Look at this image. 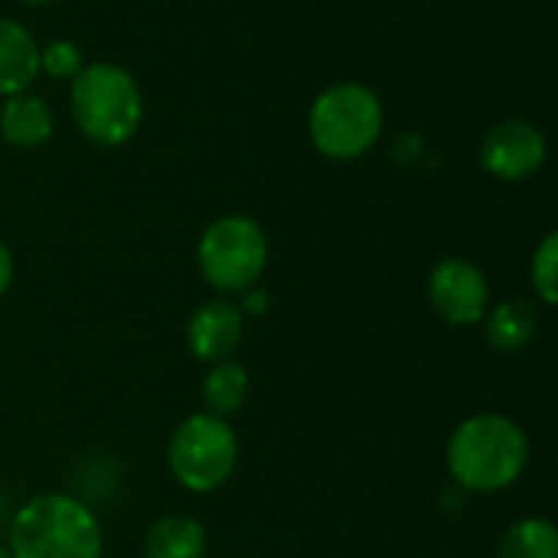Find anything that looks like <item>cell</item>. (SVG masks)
<instances>
[{
  "instance_id": "1",
  "label": "cell",
  "mask_w": 558,
  "mask_h": 558,
  "mask_svg": "<svg viewBox=\"0 0 558 558\" xmlns=\"http://www.w3.org/2000/svg\"><path fill=\"white\" fill-rule=\"evenodd\" d=\"M533 448L523 425L504 412L468 415L445 445V468L464 494L494 497L517 487L530 468Z\"/></svg>"
},
{
  "instance_id": "2",
  "label": "cell",
  "mask_w": 558,
  "mask_h": 558,
  "mask_svg": "<svg viewBox=\"0 0 558 558\" xmlns=\"http://www.w3.org/2000/svg\"><path fill=\"white\" fill-rule=\"evenodd\" d=\"M10 558H101L105 533L88 504L72 494H36L16 507L7 533Z\"/></svg>"
},
{
  "instance_id": "3",
  "label": "cell",
  "mask_w": 558,
  "mask_h": 558,
  "mask_svg": "<svg viewBox=\"0 0 558 558\" xmlns=\"http://www.w3.org/2000/svg\"><path fill=\"white\" fill-rule=\"evenodd\" d=\"M69 114L78 134L95 147H124L144 121L137 78L118 62H85L69 82Z\"/></svg>"
},
{
  "instance_id": "4",
  "label": "cell",
  "mask_w": 558,
  "mask_h": 558,
  "mask_svg": "<svg viewBox=\"0 0 558 558\" xmlns=\"http://www.w3.org/2000/svg\"><path fill=\"white\" fill-rule=\"evenodd\" d=\"M386 128V108L376 88L363 82H333L311 101L307 134L317 154L337 163L366 157Z\"/></svg>"
},
{
  "instance_id": "5",
  "label": "cell",
  "mask_w": 558,
  "mask_h": 558,
  "mask_svg": "<svg viewBox=\"0 0 558 558\" xmlns=\"http://www.w3.org/2000/svg\"><path fill=\"white\" fill-rule=\"evenodd\" d=\"M271 262V242L258 219L229 213L213 219L196 242V265L216 298H239L262 284Z\"/></svg>"
},
{
  "instance_id": "6",
  "label": "cell",
  "mask_w": 558,
  "mask_h": 558,
  "mask_svg": "<svg viewBox=\"0 0 558 558\" xmlns=\"http://www.w3.org/2000/svg\"><path fill=\"white\" fill-rule=\"evenodd\" d=\"M170 477L196 497L222 490L239 471V435L229 418L213 412L186 415L167 441Z\"/></svg>"
},
{
  "instance_id": "7",
  "label": "cell",
  "mask_w": 558,
  "mask_h": 558,
  "mask_svg": "<svg viewBox=\"0 0 558 558\" xmlns=\"http://www.w3.org/2000/svg\"><path fill=\"white\" fill-rule=\"evenodd\" d=\"M428 304L435 311V317L448 327H477L484 324L490 304H494V291H490V278L484 275V268L464 255H448L441 262H435V268L428 271Z\"/></svg>"
},
{
  "instance_id": "8",
  "label": "cell",
  "mask_w": 558,
  "mask_h": 558,
  "mask_svg": "<svg viewBox=\"0 0 558 558\" xmlns=\"http://www.w3.org/2000/svg\"><path fill=\"white\" fill-rule=\"evenodd\" d=\"M549 157V141L543 128L530 118L497 121L477 147V163L487 177L500 183H523L543 170Z\"/></svg>"
},
{
  "instance_id": "9",
  "label": "cell",
  "mask_w": 558,
  "mask_h": 558,
  "mask_svg": "<svg viewBox=\"0 0 558 558\" xmlns=\"http://www.w3.org/2000/svg\"><path fill=\"white\" fill-rule=\"evenodd\" d=\"M183 340L190 356L206 366L232 360L245 340V314L232 298H209L190 314Z\"/></svg>"
},
{
  "instance_id": "10",
  "label": "cell",
  "mask_w": 558,
  "mask_h": 558,
  "mask_svg": "<svg viewBox=\"0 0 558 558\" xmlns=\"http://www.w3.org/2000/svg\"><path fill=\"white\" fill-rule=\"evenodd\" d=\"M56 134V114L36 92H16L0 98V137L16 150H36Z\"/></svg>"
},
{
  "instance_id": "11",
  "label": "cell",
  "mask_w": 558,
  "mask_h": 558,
  "mask_svg": "<svg viewBox=\"0 0 558 558\" xmlns=\"http://www.w3.org/2000/svg\"><path fill=\"white\" fill-rule=\"evenodd\" d=\"M539 330V304L530 298H507L490 304L487 317H484V337L490 343V350L504 353V356H517L523 353Z\"/></svg>"
},
{
  "instance_id": "12",
  "label": "cell",
  "mask_w": 558,
  "mask_h": 558,
  "mask_svg": "<svg viewBox=\"0 0 558 558\" xmlns=\"http://www.w3.org/2000/svg\"><path fill=\"white\" fill-rule=\"evenodd\" d=\"M39 75V43L20 20L0 16V98L26 92Z\"/></svg>"
},
{
  "instance_id": "13",
  "label": "cell",
  "mask_w": 558,
  "mask_h": 558,
  "mask_svg": "<svg viewBox=\"0 0 558 558\" xmlns=\"http://www.w3.org/2000/svg\"><path fill=\"white\" fill-rule=\"evenodd\" d=\"M206 526L190 513H167L144 533V558H206Z\"/></svg>"
},
{
  "instance_id": "14",
  "label": "cell",
  "mask_w": 558,
  "mask_h": 558,
  "mask_svg": "<svg viewBox=\"0 0 558 558\" xmlns=\"http://www.w3.org/2000/svg\"><path fill=\"white\" fill-rule=\"evenodd\" d=\"M248 389H252V379H248V369L232 356V360H222V363H213L203 376V412H213L219 418H232L245 399H248Z\"/></svg>"
},
{
  "instance_id": "15",
  "label": "cell",
  "mask_w": 558,
  "mask_h": 558,
  "mask_svg": "<svg viewBox=\"0 0 558 558\" xmlns=\"http://www.w3.org/2000/svg\"><path fill=\"white\" fill-rule=\"evenodd\" d=\"M497 558H558V530L549 517H523L507 526Z\"/></svg>"
},
{
  "instance_id": "16",
  "label": "cell",
  "mask_w": 558,
  "mask_h": 558,
  "mask_svg": "<svg viewBox=\"0 0 558 558\" xmlns=\"http://www.w3.org/2000/svg\"><path fill=\"white\" fill-rule=\"evenodd\" d=\"M530 281H533V294L543 307H556L558 304V235L546 232L543 242L536 245L533 258H530Z\"/></svg>"
},
{
  "instance_id": "17",
  "label": "cell",
  "mask_w": 558,
  "mask_h": 558,
  "mask_svg": "<svg viewBox=\"0 0 558 558\" xmlns=\"http://www.w3.org/2000/svg\"><path fill=\"white\" fill-rule=\"evenodd\" d=\"M82 69H85V56L75 39H49L39 46V75L56 82H72Z\"/></svg>"
},
{
  "instance_id": "18",
  "label": "cell",
  "mask_w": 558,
  "mask_h": 558,
  "mask_svg": "<svg viewBox=\"0 0 558 558\" xmlns=\"http://www.w3.org/2000/svg\"><path fill=\"white\" fill-rule=\"evenodd\" d=\"M235 304H239V311L245 314V320H248V317H265V314L271 311V294H268L262 284H255V288L242 291Z\"/></svg>"
},
{
  "instance_id": "19",
  "label": "cell",
  "mask_w": 558,
  "mask_h": 558,
  "mask_svg": "<svg viewBox=\"0 0 558 558\" xmlns=\"http://www.w3.org/2000/svg\"><path fill=\"white\" fill-rule=\"evenodd\" d=\"M13 278H16V258H13L10 245L0 239V298L13 288Z\"/></svg>"
},
{
  "instance_id": "20",
  "label": "cell",
  "mask_w": 558,
  "mask_h": 558,
  "mask_svg": "<svg viewBox=\"0 0 558 558\" xmlns=\"http://www.w3.org/2000/svg\"><path fill=\"white\" fill-rule=\"evenodd\" d=\"M20 3H26V7H56L62 0H20Z\"/></svg>"
},
{
  "instance_id": "21",
  "label": "cell",
  "mask_w": 558,
  "mask_h": 558,
  "mask_svg": "<svg viewBox=\"0 0 558 558\" xmlns=\"http://www.w3.org/2000/svg\"><path fill=\"white\" fill-rule=\"evenodd\" d=\"M0 558H10V553H7V546L0 543Z\"/></svg>"
}]
</instances>
